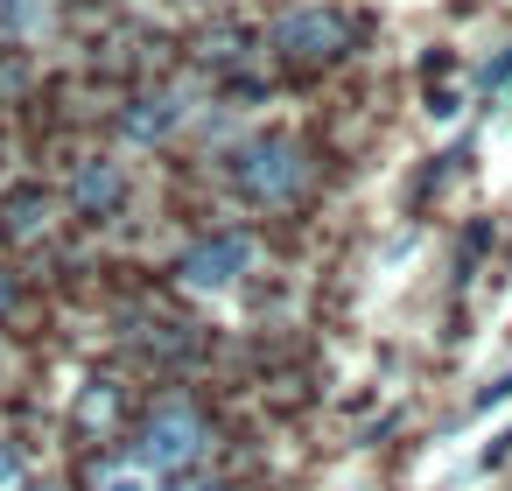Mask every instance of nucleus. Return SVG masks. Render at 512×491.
Masks as SVG:
<instances>
[{"instance_id":"f257e3e1","label":"nucleus","mask_w":512,"mask_h":491,"mask_svg":"<svg viewBox=\"0 0 512 491\" xmlns=\"http://www.w3.org/2000/svg\"><path fill=\"white\" fill-rule=\"evenodd\" d=\"M232 190L246 197V204H288L295 190H302V176H309V162H302V148L288 141V134H253V141H239L232 148Z\"/></svg>"},{"instance_id":"f03ea898","label":"nucleus","mask_w":512,"mask_h":491,"mask_svg":"<svg viewBox=\"0 0 512 491\" xmlns=\"http://www.w3.org/2000/svg\"><path fill=\"white\" fill-rule=\"evenodd\" d=\"M204 442H211L204 414L190 400H162L141 428V463L148 470H190V463H204Z\"/></svg>"},{"instance_id":"7ed1b4c3","label":"nucleus","mask_w":512,"mask_h":491,"mask_svg":"<svg viewBox=\"0 0 512 491\" xmlns=\"http://www.w3.org/2000/svg\"><path fill=\"white\" fill-rule=\"evenodd\" d=\"M267 43H274L288 64H337V57L351 50V22H344L337 8H288Z\"/></svg>"},{"instance_id":"20e7f679","label":"nucleus","mask_w":512,"mask_h":491,"mask_svg":"<svg viewBox=\"0 0 512 491\" xmlns=\"http://www.w3.org/2000/svg\"><path fill=\"white\" fill-rule=\"evenodd\" d=\"M253 260H260L253 232H211L176 260V274H183V288H232V281L253 274Z\"/></svg>"},{"instance_id":"39448f33","label":"nucleus","mask_w":512,"mask_h":491,"mask_svg":"<svg viewBox=\"0 0 512 491\" xmlns=\"http://www.w3.org/2000/svg\"><path fill=\"white\" fill-rule=\"evenodd\" d=\"M120 197H127V176H120V162L92 155V162H78V169H71V204H78V211L106 218V211H113Z\"/></svg>"},{"instance_id":"423d86ee","label":"nucleus","mask_w":512,"mask_h":491,"mask_svg":"<svg viewBox=\"0 0 512 491\" xmlns=\"http://www.w3.org/2000/svg\"><path fill=\"white\" fill-rule=\"evenodd\" d=\"M176 120H183V92H148V99H134L120 113V134L127 141H162Z\"/></svg>"},{"instance_id":"0eeeda50","label":"nucleus","mask_w":512,"mask_h":491,"mask_svg":"<svg viewBox=\"0 0 512 491\" xmlns=\"http://www.w3.org/2000/svg\"><path fill=\"white\" fill-rule=\"evenodd\" d=\"M43 211H50V197L36 183H22V190H8V204H0V232H36Z\"/></svg>"},{"instance_id":"6e6552de","label":"nucleus","mask_w":512,"mask_h":491,"mask_svg":"<svg viewBox=\"0 0 512 491\" xmlns=\"http://www.w3.org/2000/svg\"><path fill=\"white\" fill-rule=\"evenodd\" d=\"M43 15H50V0H0V36H29V29H43Z\"/></svg>"},{"instance_id":"1a4fd4ad","label":"nucleus","mask_w":512,"mask_h":491,"mask_svg":"<svg viewBox=\"0 0 512 491\" xmlns=\"http://www.w3.org/2000/svg\"><path fill=\"white\" fill-rule=\"evenodd\" d=\"M99 491H155V484L141 463H113V470H99Z\"/></svg>"},{"instance_id":"9d476101","label":"nucleus","mask_w":512,"mask_h":491,"mask_svg":"<svg viewBox=\"0 0 512 491\" xmlns=\"http://www.w3.org/2000/svg\"><path fill=\"white\" fill-rule=\"evenodd\" d=\"M15 484H22V456L0 442V491H15Z\"/></svg>"},{"instance_id":"9b49d317","label":"nucleus","mask_w":512,"mask_h":491,"mask_svg":"<svg viewBox=\"0 0 512 491\" xmlns=\"http://www.w3.org/2000/svg\"><path fill=\"white\" fill-rule=\"evenodd\" d=\"M505 393H512V372H498V379H491V386L477 393V407H491V400H505Z\"/></svg>"},{"instance_id":"f8f14e48","label":"nucleus","mask_w":512,"mask_h":491,"mask_svg":"<svg viewBox=\"0 0 512 491\" xmlns=\"http://www.w3.org/2000/svg\"><path fill=\"white\" fill-rule=\"evenodd\" d=\"M15 309V274H0V316Z\"/></svg>"},{"instance_id":"ddd939ff","label":"nucleus","mask_w":512,"mask_h":491,"mask_svg":"<svg viewBox=\"0 0 512 491\" xmlns=\"http://www.w3.org/2000/svg\"><path fill=\"white\" fill-rule=\"evenodd\" d=\"M22 491H50V484H22Z\"/></svg>"}]
</instances>
